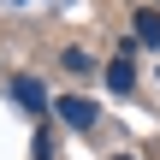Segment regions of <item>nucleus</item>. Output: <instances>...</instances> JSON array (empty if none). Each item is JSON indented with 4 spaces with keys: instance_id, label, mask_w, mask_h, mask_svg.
<instances>
[{
    "instance_id": "6",
    "label": "nucleus",
    "mask_w": 160,
    "mask_h": 160,
    "mask_svg": "<svg viewBox=\"0 0 160 160\" xmlns=\"http://www.w3.org/2000/svg\"><path fill=\"white\" fill-rule=\"evenodd\" d=\"M125 160H131V154H125Z\"/></svg>"
},
{
    "instance_id": "5",
    "label": "nucleus",
    "mask_w": 160,
    "mask_h": 160,
    "mask_svg": "<svg viewBox=\"0 0 160 160\" xmlns=\"http://www.w3.org/2000/svg\"><path fill=\"white\" fill-rule=\"evenodd\" d=\"M65 71H77V77H89V71H95V59H89L83 48H65Z\"/></svg>"
},
{
    "instance_id": "3",
    "label": "nucleus",
    "mask_w": 160,
    "mask_h": 160,
    "mask_svg": "<svg viewBox=\"0 0 160 160\" xmlns=\"http://www.w3.org/2000/svg\"><path fill=\"white\" fill-rule=\"evenodd\" d=\"M12 95H18V107H30V113H48V89H42L36 77H12Z\"/></svg>"
},
{
    "instance_id": "4",
    "label": "nucleus",
    "mask_w": 160,
    "mask_h": 160,
    "mask_svg": "<svg viewBox=\"0 0 160 160\" xmlns=\"http://www.w3.org/2000/svg\"><path fill=\"white\" fill-rule=\"evenodd\" d=\"M137 42L160 48V12H154V6H142V12H137Z\"/></svg>"
},
{
    "instance_id": "1",
    "label": "nucleus",
    "mask_w": 160,
    "mask_h": 160,
    "mask_svg": "<svg viewBox=\"0 0 160 160\" xmlns=\"http://www.w3.org/2000/svg\"><path fill=\"white\" fill-rule=\"evenodd\" d=\"M53 113H59L71 131H89V125L101 119V113H95V101H83V95H59V101H53Z\"/></svg>"
},
{
    "instance_id": "2",
    "label": "nucleus",
    "mask_w": 160,
    "mask_h": 160,
    "mask_svg": "<svg viewBox=\"0 0 160 160\" xmlns=\"http://www.w3.org/2000/svg\"><path fill=\"white\" fill-rule=\"evenodd\" d=\"M131 83H137V65H131V53L107 59V89H113V95H131Z\"/></svg>"
}]
</instances>
